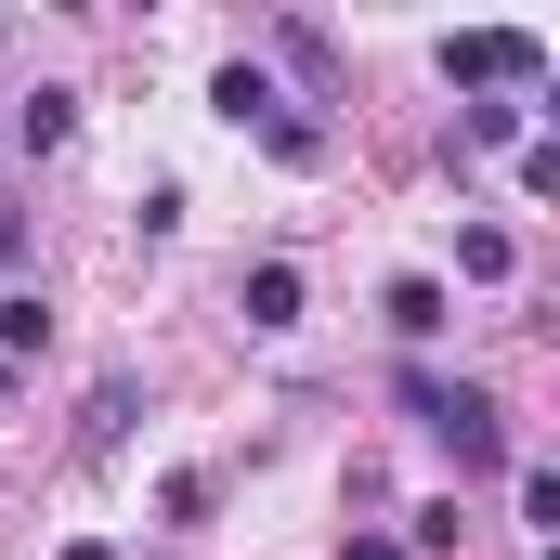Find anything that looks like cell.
Returning a JSON list of instances; mask_svg holds the SVG:
<instances>
[{
  "instance_id": "cell-1",
  "label": "cell",
  "mask_w": 560,
  "mask_h": 560,
  "mask_svg": "<svg viewBox=\"0 0 560 560\" xmlns=\"http://www.w3.org/2000/svg\"><path fill=\"white\" fill-rule=\"evenodd\" d=\"M392 392H405V418H418L456 469H495V456H509V405H495L482 378H430V365H405Z\"/></svg>"
},
{
  "instance_id": "cell-2",
  "label": "cell",
  "mask_w": 560,
  "mask_h": 560,
  "mask_svg": "<svg viewBox=\"0 0 560 560\" xmlns=\"http://www.w3.org/2000/svg\"><path fill=\"white\" fill-rule=\"evenodd\" d=\"M443 79L456 92H535L548 79V39L535 26H469V39H443Z\"/></svg>"
},
{
  "instance_id": "cell-3",
  "label": "cell",
  "mask_w": 560,
  "mask_h": 560,
  "mask_svg": "<svg viewBox=\"0 0 560 560\" xmlns=\"http://www.w3.org/2000/svg\"><path fill=\"white\" fill-rule=\"evenodd\" d=\"M235 313H248L261 339H287V326H300V261H248V287H235Z\"/></svg>"
},
{
  "instance_id": "cell-4",
  "label": "cell",
  "mask_w": 560,
  "mask_h": 560,
  "mask_svg": "<svg viewBox=\"0 0 560 560\" xmlns=\"http://www.w3.org/2000/svg\"><path fill=\"white\" fill-rule=\"evenodd\" d=\"M209 105H222L235 131H275V118H287V92L261 79V66H222V79H209Z\"/></svg>"
},
{
  "instance_id": "cell-5",
  "label": "cell",
  "mask_w": 560,
  "mask_h": 560,
  "mask_svg": "<svg viewBox=\"0 0 560 560\" xmlns=\"http://www.w3.org/2000/svg\"><path fill=\"white\" fill-rule=\"evenodd\" d=\"M66 131H79V92H52V79H39V92L13 105V143H26V156H52Z\"/></svg>"
},
{
  "instance_id": "cell-6",
  "label": "cell",
  "mask_w": 560,
  "mask_h": 560,
  "mask_svg": "<svg viewBox=\"0 0 560 560\" xmlns=\"http://www.w3.org/2000/svg\"><path fill=\"white\" fill-rule=\"evenodd\" d=\"M378 313H392V339H443V287H430V275H392Z\"/></svg>"
},
{
  "instance_id": "cell-7",
  "label": "cell",
  "mask_w": 560,
  "mask_h": 560,
  "mask_svg": "<svg viewBox=\"0 0 560 560\" xmlns=\"http://www.w3.org/2000/svg\"><path fill=\"white\" fill-rule=\"evenodd\" d=\"M39 339H52V300L13 287V300H0V352H39Z\"/></svg>"
},
{
  "instance_id": "cell-8",
  "label": "cell",
  "mask_w": 560,
  "mask_h": 560,
  "mask_svg": "<svg viewBox=\"0 0 560 560\" xmlns=\"http://www.w3.org/2000/svg\"><path fill=\"white\" fill-rule=\"evenodd\" d=\"M509 261H522V248H509L495 222H469V235H456V275H482V287H495V275H509Z\"/></svg>"
},
{
  "instance_id": "cell-9",
  "label": "cell",
  "mask_w": 560,
  "mask_h": 560,
  "mask_svg": "<svg viewBox=\"0 0 560 560\" xmlns=\"http://www.w3.org/2000/svg\"><path fill=\"white\" fill-rule=\"evenodd\" d=\"M118 430H131V378H105V392H92V430H79V443H92V456H118Z\"/></svg>"
},
{
  "instance_id": "cell-10",
  "label": "cell",
  "mask_w": 560,
  "mask_h": 560,
  "mask_svg": "<svg viewBox=\"0 0 560 560\" xmlns=\"http://www.w3.org/2000/svg\"><path fill=\"white\" fill-rule=\"evenodd\" d=\"M261 143H275L287 170H313V156H326V118H300V105H287V118H275V131H261Z\"/></svg>"
},
{
  "instance_id": "cell-11",
  "label": "cell",
  "mask_w": 560,
  "mask_h": 560,
  "mask_svg": "<svg viewBox=\"0 0 560 560\" xmlns=\"http://www.w3.org/2000/svg\"><path fill=\"white\" fill-rule=\"evenodd\" d=\"M339 560H405V535H352V548H339Z\"/></svg>"
}]
</instances>
